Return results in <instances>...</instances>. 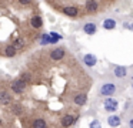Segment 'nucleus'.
<instances>
[{
  "instance_id": "nucleus-21",
  "label": "nucleus",
  "mask_w": 133,
  "mask_h": 128,
  "mask_svg": "<svg viewBox=\"0 0 133 128\" xmlns=\"http://www.w3.org/2000/svg\"><path fill=\"white\" fill-rule=\"evenodd\" d=\"M89 128H102L100 121H99V119H93V121L89 124Z\"/></svg>"
},
{
  "instance_id": "nucleus-24",
  "label": "nucleus",
  "mask_w": 133,
  "mask_h": 128,
  "mask_svg": "<svg viewBox=\"0 0 133 128\" xmlns=\"http://www.w3.org/2000/svg\"><path fill=\"white\" fill-rule=\"evenodd\" d=\"M19 3H20L22 6H27V4H30L32 3V0H17Z\"/></svg>"
},
{
  "instance_id": "nucleus-28",
  "label": "nucleus",
  "mask_w": 133,
  "mask_h": 128,
  "mask_svg": "<svg viewBox=\"0 0 133 128\" xmlns=\"http://www.w3.org/2000/svg\"><path fill=\"white\" fill-rule=\"evenodd\" d=\"M132 87H133V85H132Z\"/></svg>"
},
{
  "instance_id": "nucleus-13",
  "label": "nucleus",
  "mask_w": 133,
  "mask_h": 128,
  "mask_svg": "<svg viewBox=\"0 0 133 128\" xmlns=\"http://www.w3.org/2000/svg\"><path fill=\"white\" fill-rule=\"evenodd\" d=\"M83 31L86 34H89V36H93V34H96V31H97V26H96V23H86V24H83Z\"/></svg>"
},
{
  "instance_id": "nucleus-6",
  "label": "nucleus",
  "mask_w": 133,
  "mask_h": 128,
  "mask_svg": "<svg viewBox=\"0 0 133 128\" xmlns=\"http://www.w3.org/2000/svg\"><path fill=\"white\" fill-rule=\"evenodd\" d=\"M84 9L87 13H96L99 10V3L97 0H86L84 2Z\"/></svg>"
},
{
  "instance_id": "nucleus-12",
  "label": "nucleus",
  "mask_w": 133,
  "mask_h": 128,
  "mask_svg": "<svg viewBox=\"0 0 133 128\" xmlns=\"http://www.w3.org/2000/svg\"><path fill=\"white\" fill-rule=\"evenodd\" d=\"M73 102H75L76 105H79V107H83L87 102V95L84 93H77L75 95V98H73Z\"/></svg>"
},
{
  "instance_id": "nucleus-2",
  "label": "nucleus",
  "mask_w": 133,
  "mask_h": 128,
  "mask_svg": "<svg viewBox=\"0 0 133 128\" xmlns=\"http://www.w3.org/2000/svg\"><path fill=\"white\" fill-rule=\"evenodd\" d=\"M26 85H27V82L23 81L22 78L13 80V81L10 82V88H12V91L15 94H23L24 90H26Z\"/></svg>"
},
{
  "instance_id": "nucleus-3",
  "label": "nucleus",
  "mask_w": 133,
  "mask_h": 128,
  "mask_svg": "<svg viewBox=\"0 0 133 128\" xmlns=\"http://www.w3.org/2000/svg\"><path fill=\"white\" fill-rule=\"evenodd\" d=\"M103 107L104 110L107 111V112H115V111H117V107H119V101L115 98H112V97H107L106 100L103 101Z\"/></svg>"
},
{
  "instance_id": "nucleus-7",
  "label": "nucleus",
  "mask_w": 133,
  "mask_h": 128,
  "mask_svg": "<svg viewBox=\"0 0 133 128\" xmlns=\"http://www.w3.org/2000/svg\"><path fill=\"white\" fill-rule=\"evenodd\" d=\"M112 71H113L116 78H124L127 76V68L124 65H115Z\"/></svg>"
},
{
  "instance_id": "nucleus-22",
  "label": "nucleus",
  "mask_w": 133,
  "mask_h": 128,
  "mask_svg": "<svg viewBox=\"0 0 133 128\" xmlns=\"http://www.w3.org/2000/svg\"><path fill=\"white\" fill-rule=\"evenodd\" d=\"M23 46H24V41H23V39H17V40L15 41V47H16V48H22Z\"/></svg>"
},
{
  "instance_id": "nucleus-27",
  "label": "nucleus",
  "mask_w": 133,
  "mask_h": 128,
  "mask_svg": "<svg viewBox=\"0 0 133 128\" xmlns=\"http://www.w3.org/2000/svg\"><path fill=\"white\" fill-rule=\"evenodd\" d=\"M132 80H133V76H132Z\"/></svg>"
},
{
  "instance_id": "nucleus-20",
  "label": "nucleus",
  "mask_w": 133,
  "mask_h": 128,
  "mask_svg": "<svg viewBox=\"0 0 133 128\" xmlns=\"http://www.w3.org/2000/svg\"><path fill=\"white\" fill-rule=\"evenodd\" d=\"M10 110H12L15 114H20L22 111H23V110H22V107H20L19 104H12V107H10Z\"/></svg>"
},
{
  "instance_id": "nucleus-25",
  "label": "nucleus",
  "mask_w": 133,
  "mask_h": 128,
  "mask_svg": "<svg viewBox=\"0 0 133 128\" xmlns=\"http://www.w3.org/2000/svg\"><path fill=\"white\" fill-rule=\"evenodd\" d=\"M50 36L55 37L56 40H62V36H60V34H57V33H55V31H52V33H50Z\"/></svg>"
},
{
  "instance_id": "nucleus-14",
  "label": "nucleus",
  "mask_w": 133,
  "mask_h": 128,
  "mask_svg": "<svg viewBox=\"0 0 133 128\" xmlns=\"http://www.w3.org/2000/svg\"><path fill=\"white\" fill-rule=\"evenodd\" d=\"M30 26H32L35 30H39V28L43 27V19L36 14V16H33L32 19H30Z\"/></svg>"
},
{
  "instance_id": "nucleus-8",
  "label": "nucleus",
  "mask_w": 133,
  "mask_h": 128,
  "mask_svg": "<svg viewBox=\"0 0 133 128\" xmlns=\"http://www.w3.org/2000/svg\"><path fill=\"white\" fill-rule=\"evenodd\" d=\"M96 63H97V58H96L95 54L87 53V54H84V56H83V64L84 65H87V67H95Z\"/></svg>"
},
{
  "instance_id": "nucleus-4",
  "label": "nucleus",
  "mask_w": 133,
  "mask_h": 128,
  "mask_svg": "<svg viewBox=\"0 0 133 128\" xmlns=\"http://www.w3.org/2000/svg\"><path fill=\"white\" fill-rule=\"evenodd\" d=\"M64 56H66V50L63 47H56L50 51V58L53 61H60V60L64 58Z\"/></svg>"
},
{
  "instance_id": "nucleus-17",
  "label": "nucleus",
  "mask_w": 133,
  "mask_h": 128,
  "mask_svg": "<svg viewBox=\"0 0 133 128\" xmlns=\"http://www.w3.org/2000/svg\"><path fill=\"white\" fill-rule=\"evenodd\" d=\"M3 54H4V57H15L16 56V47H15V44L6 46V47H4V50H3Z\"/></svg>"
},
{
  "instance_id": "nucleus-18",
  "label": "nucleus",
  "mask_w": 133,
  "mask_h": 128,
  "mask_svg": "<svg viewBox=\"0 0 133 128\" xmlns=\"http://www.w3.org/2000/svg\"><path fill=\"white\" fill-rule=\"evenodd\" d=\"M32 127L33 128H47V122L42 118H36L35 121L32 122Z\"/></svg>"
},
{
  "instance_id": "nucleus-1",
  "label": "nucleus",
  "mask_w": 133,
  "mask_h": 128,
  "mask_svg": "<svg viewBox=\"0 0 133 128\" xmlns=\"http://www.w3.org/2000/svg\"><path fill=\"white\" fill-rule=\"evenodd\" d=\"M116 91H117V87L113 82H103L99 88V94L103 97H112L116 94Z\"/></svg>"
},
{
  "instance_id": "nucleus-26",
  "label": "nucleus",
  "mask_w": 133,
  "mask_h": 128,
  "mask_svg": "<svg viewBox=\"0 0 133 128\" xmlns=\"http://www.w3.org/2000/svg\"><path fill=\"white\" fill-rule=\"evenodd\" d=\"M127 125H129V128H133V117H132V118H129V121H127Z\"/></svg>"
},
{
  "instance_id": "nucleus-9",
  "label": "nucleus",
  "mask_w": 133,
  "mask_h": 128,
  "mask_svg": "<svg viewBox=\"0 0 133 128\" xmlns=\"http://www.w3.org/2000/svg\"><path fill=\"white\" fill-rule=\"evenodd\" d=\"M116 26H117V21H116L115 19H112V17H107V19H104L103 21H102V27H103L104 30H115Z\"/></svg>"
},
{
  "instance_id": "nucleus-5",
  "label": "nucleus",
  "mask_w": 133,
  "mask_h": 128,
  "mask_svg": "<svg viewBox=\"0 0 133 128\" xmlns=\"http://www.w3.org/2000/svg\"><path fill=\"white\" fill-rule=\"evenodd\" d=\"M76 121H77V117H75L73 114H66V115H63V117H62L60 124H62V127L69 128V127H72V125L75 124Z\"/></svg>"
},
{
  "instance_id": "nucleus-19",
  "label": "nucleus",
  "mask_w": 133,
  "mask_h": 128,
  "mask_svg": "<svg viewBox=\"0 0 133 128\" xmlns=\"http://www.w3.org/2000/svg\"><path fill=\"white\" fill-rule=\"evenodd\" d=\"M22 80H23V81H26L27 84H29V82H32L33 80H32V74L30 73H23L22 74Z\"/></svg>"
},
{
  "instance_id": "nucleus-23",
  "label": "nucleus",
  "mask_w": 133,
  "mask_h": 128,
  "mask_svg": "<svg viewBox=\"0 0 133 128\" xmlns=\"http://www.w3.org/2000/svg\"><path fill=\"white\" fill-rule=\"evenodd\" d=\"M123 27L130 30V31H133V21H123Z\"/></svg>"
},
{
  "instance_id": "nucleus-10",
  "label": "nucleus",
  "mask_w": 133,
  "mask_h": 128,
  "mask_svg": "<svg viewBox=\"0 0 133 128\" xmlns=\"http://www.w3.org/2000/svg\"><path fill=\"white\" fill-rule=\"evenodd\" d=\"M107 124H109V127H112V128H117V127H120L122 119H120V117H119V115L112 114V115L107 117Z\"/></svg>"
},
{
  "instance_id": "nucleus-11",
  "label": "nucleus",
  "mask_w": 133,
  "mask_h": 128,
  "mask_svg": "<svg viewBox=\"0 0 133 128\" xmlns=\"http://www.w3.org/2000/svg\"><path fill=\"white\" fill-rule=\"evenodd\" d=\"M62 11L69 17H77L79 16V9L76 6H66V7L62 9Z\"/></svg>"
},
{
  "instance_id": "nucleus-16",
  "label": "nucleus",
  "mask_w": 133,
  "mask_h": 128,
  "mask_svg": "<svg viewBox=\"0 0 133 128\" xmlns=\"http://www.w3.org/2000/svg\"><path fill=\"white\" fill-rule=\"evenodd\" d=\"M55 43H57V40L55 39V37H52L50 36V33L49 34H46L44 33L43 36H42V40H40V44H55Z\"/></svg>"
},
{
  "instance_id": "nucleus-15",
  "label": "nucleus",
  "mask_w": 133,
  "mask_h": 128,
  "mask_svg": "<svg viewBox=\"0 0 133 128\" xmlns=\"http://www.w3.org/2000/svg\"><path fill=\"white\" fill-rule=\"evenodd\" d=\"M0 102L3 105H7V104H12V95L7 93L6 90H2L0 91Z\"/></svg>"
}]
</instances>
